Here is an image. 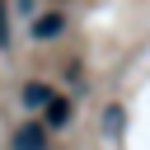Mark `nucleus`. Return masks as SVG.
Wrapping results in <instances>:
<instances>
[{"label": "nucleus", "mask_w": 150, "mask_h": 150, "mask_svg": "<svg viewBox=\"0 0 150 150\" xmlns=\"http://www.w3.org/2000/svg\"><path fill=\"white\" fill-rule=\"evenodd\" d=\"M61 33H66V14H61V9L33 14V23H28V38H33V42H56Z\"/></svg>", "instance_id": "f257e3e1"}, {"label": "nucleus", "mask_w": 150, "mask_h": 150, "mask_svg": "<svg viewBox=\"0 0 150 150\" xmlns=\"http://www.w3.org/2000/svg\"><path fill=\"white\" fill-rule=\"evenodd\" d=\"M9 150H47V127L33 117V122H19L14 136H9Z\"/></svg>", "instance_id": "f03ea898"}, {"label": "nucleus", "mask_w": 150, "mask_h": 150, "mask_svg": "<svg viewBox=\"0 0 150 150\" xmlns=\"http://www.w3.org/2000/svg\"><path fill=\"white\" fill-rule=\"evenodd\" d=\"M38 122L52 127V131H66V127H70V98H52V103L38 112Z\"/></svg>", "instance_id": "20e7f679"}, {"label": "nucleus", "mask_w": 150, "mask_h": 150, "mask_svg": "<svg viewBox=\"0 0 150 150\" xmlns=\"http://www.w3.org/2000/svg\"><path fill=\"white\" fill-rule=\"evenodd\" d=\"M14 47V28H9V0H0V52Z\"/></svg>", "instance_id": "423d86ee"}, {"label": "nucleus", "mask_w": 150, "mask_h": 150, "mask_svg": "<svg viewBox=\"0 0 150 150\" xmlns=\"http://www.w3.org/2000/svg\"><path fill=\"white\" fill-rule=\"evenodd\" d=\"M122 127H127V112H122L117 103H108V108H103V136H112V141H117V136H122Z\"/></svg>", "instance_id": "39448f33"}, {"label": "nucleus", "mask_w": 150, "mask_h": 150, "mask_svg": "<svg viewBox=\"0 0 150 150\" xmlns=\"http://www.w3.org/2000/svg\"><path fill=\"white\" fill-rule=\"evenodd\" d=\"M52 98H56V89H52L47 80H28V84H23V108H28V112H42Z\"/></svg>", "instance_id": "7ed1b4c3"}]
</instances>
